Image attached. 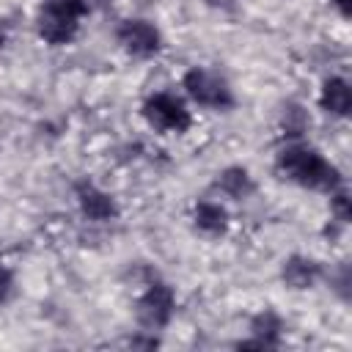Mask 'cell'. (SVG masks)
Segmentation results:
<instances>
[{"mask_svg":"<svg viewBox=\"0 0 352 352\" xmlns=\"http://www.w3.org/2000/svg\"><path fill=\"white\" fill-rule=\"evenodd\" d=\"M275 170L280 179L302 187V190H314V192H333L344 184L341 170L314 146L302 143V140H289L286 146L278 148L275 154Z\"/></svg>","mask_w":352,"mask_h":352,"instance_id":"cell-1","label":"cell"},{"mask_svg":"<svg viewBox=\"0 0 352 352\" xmlns=\"http://www.w3.org/2000/svg\"><path fill=\"white\" fill-rule=\"evenodd\" d=\"M88 11V0H41L36 11V33L50 47H66L77 38Z\"/></svg>","mask_w":352,"mask_h":352,"instance_id":"cell-2","label":"cell"},{"mask_svg":"<svg viewBox=\"0 0 352 352\" xmlns=\"http://www.w3.org/2000/svg\"><path fill=\"white\" fill-rule=\"evenodd\" d=\"M182 88L190 96V102H195L198 107L217 110V113H228L236 107V96H234L231 82L214 69L190 66L182 74Z\"/></svg>","mask_w":352,"mask_h":352,"instance_id":"cell-3","label":"cell"},{"mask_svg":"<svg viewBox=\"0 0 352 352\" xmlns=\"http://www.w3.org/2000/svg\"><path fill=\"white\" fill-rule=\"evenodd\" d=\"M140 116L154 132L162 135H184L192 126V113L187 102L173 91L148 94L140 104Z\"/></svg>","mask_w":352,"mask_h":352,"instance_id":"cell-4","label":"cell"},{"mask_svg":"<svg viewBox=\"0 0 352 352\" xmlns=\"http://www.w3.org/2000/svg\"><path fill=\"white\" fill-rule=\"evenodd\" d=\"M176 314V292L165 280H148L143 294L135 300V322L140 333H160Z\"/></svg>","mask_w":352,"mask_h":352,"instance_id":"cell-5","label":"cell"},{"mask_svg":"<svg viewBox=\"0 0 352 352\" xmlns=\"http://www.w3.org/2000/svg\"><path fill=\"white\" fill-rule=\"evenodd\" d=\"M116 41L121 44V50L132 58H154L162 50V33L154 22L132 16V19H121L116 28Z\"/></svg>","mask_w":352,"mask_h":352,"instance_id":"cell-6","label":"cell"},{"mask_svg":"<svg viewBox=\"0 0 352 352\" xmlns=\"http://www.w3.org/2000/svg\"><path fill=\"white\" fill-rule=\"evenodd\" d=\"M74 198H77V206H80L82 217L91 220V223H110L121 214V206H118L116 195L102 190L91 179L74 182Z\"/></svg>","mask_w":352,"mask_h":352,"instance_id":"cell-7","label":"cell"},{"mask_svg":"<svg viewBox=\"0 0 352 352\" xmlns=\"http://www.w3.org/2000/svg\"><path fill=\"white\" fill-rule=\"evenodd\" d=\"M322 275H324V267H322L316 258L302 256V253H294V256L283 258V264H280V280H283V286H289L292 292L314 289Z\"/></svg>","mask_w":352,"mask_h":352,"instance_id":"cell-8","label":"cell"},{"mask_svg":"<svg viewBox=\"0 0 352 352\" xmlns=\"http://www.w3.org/2000/svg\"><path fill=\"white\" fill-rule=\"evenodd\" d=\"M192 226H195V231H201L204 236H212V239L226 236V234H228V226H231L228 209H226L220 201L201 198V201H195V206H192Z\"/></svg>","mask_w":352,"mask_h":352,"instance_id":"cell-9","label":"cell"},{"mask_svg":"<svg viewBox=\"0 0 352 352\" xmlns=\"http://www.w3.org/2000/svg\"><path fill=\"white\" fill-rule=\"evenodd\" d=\"M220 195L231 198V201H248L256 192V179L250 176V170L245 165H228L214 176L212 184Z\"/></svg>","mask_w":352,"mask_h":352,"instance_id":"cell-10","label":"cell"},{"mask_svg":"<svg viewBox=\"0 0 352 352\" xmlns=\"http://www.w3.org/2000/svg\"><path fill=\"white\" fill-rule=\"evenodd\" d=\"M319 107L327 113V116H336V118H346L349 110H352V88L344 77L333 74L322 82L319 88Z\"/></svg>","mask_w":352,"mask_h":352,"instance_id":"cell-11","label":"cell"},{"mask_svg":"<svg viewBox=\"0 0 352 352\" xmlns=\"http://www.w3.org/2000/svg\"><path fill=\"white\" fill-rule=\"evenodd\" d=\"M250 336L264 346V349H278L280 346V336H283V319L275 314V311H270V308H264V311H258L253 319H250Z\"/></svg>","mask_w":352,"mask_h":352,"instance_id":"cell-12","label":"cell"},{"mask_svg":"<svg viewBox=\"0 0 352 352\" xmlns=\"http://www.w3.org/2000/svg\"><path fill=\"white\" fill-rule=\"evenodd\" d=\"M278 121H280V129H283V135H286L289 140H302V135H305L308 126H311L308 110H305L302 104H297V102H286V104L280 107Z\"/></svg>","mask_w":352,"mask_h":352,"instance_id":"cell-13","label":"cell"},{"mask_svg":"<svg viewBox=\"0 0 352 352\" xmlns=\"http://www.w3.org/2000/svg\"><path fill=\"white\" fill-rule=\"evenodd\" d=\"M330 214H333V220L341 223V226L349 223V198H346V192H344L341 187L330 192Z\"/></svg>","mask_w":352,"mask_h":352,"instance_id":"cell-14","label":"cell"},{"mask_svg":"<svg viewBox=\"0 0 352 352\" xmlns=\"http://www.w3.org/2000/svg\"><path fill=\"white\" fill-rule=\"evenodd\" d=\"M11 294H14V272H11V267L0 258V305L8 302Z\"/></svg>","mask_w":352,"mask_h":352,"instance_id":"cell-15","label":"cell"},{"mask_svg":"<svg viewBox=\"0 0 352 352\" xmlns=\"http://www.w3.org/2000/svg\"><path fill=\"white\" fill-rule=\"evenodd\" d=\"M330 283H336L338 294H341L344 300H349V267H346V264L338 267V275H330Z\"/></svg>","mask_w":352,"mask_h":352,"instance_id":"cell-16","label":"cell"},{"mask_svg":"<svg viewBox=\"0 0 352 352\" xmlns=\"http://www.w3.org/2000/svg\"><path fill=\"white\" fill-rule=\"evenodd\" d=\"M129 346H146V349H154V346H160V338H154V333H146V338H143V336L129 338Z\"/></svg>","mask_w":352,"mask_h":352,"instance_id":"cell-17","label":"cell"},{"mask_svg":"<svg viewBox=\"0 0 352 352\" xmlns=\"http://www.w3.org/2000/svg\"><path fill=\"white\" fill-rule=\"evenodd\" d=\"M330 6H333L344 19H349V16H352V0H330Z\"/></svg>","mask_w":352,"mask_h":352,"instance_id":"cell-18","label":"cell"}]
</instances>
